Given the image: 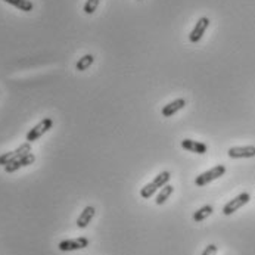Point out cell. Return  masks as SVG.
I'll list each match as a JSON object with an SVG mask.
<instances>
[{
	"instance_id": "cell-2",
	"label": "cell",
	"mask_w": 255,
	"mask_h": 255,
	"mask_svg": "<svg viewBox=\"0 0 255 255\" xmlns=\"http://www.w3.org/2000/svg\"><path fill=\"white\" fill-rule=\"evenodd\" d=\"M224 174H226V167H224L223 164L215 165L214 168H211V170H208V171H205V173L199 174V176L195 178V184H196V186H199V187L206 186L208 183H211V181H214V180L220 178V177H221V176H224Z\"/></svg>"
},
{
	"instance_id": "cell-11",
	"label": "cell",
	"mask_w": 255,
	"mask_h": 255,
	"mask_svg": "<svg viewBox=\"0 0 255 255\" xmlns=\"http://www.w3.org/2000/svg\"><path fill=\"white\" fill-rule=\"evenodd\" d=\"M186 106V101L183 99V98H178V99H176V101H173V102H170L168 105H165L164 108H162V111H161V114H162V117H173L176 112H178L180 109H183Z\"/></svg>"
},
{
	"instance_id": "cell-5",
	"label": "cell",
	"mask_w": 255,
	"mask_h": 255,
	"mask_svg": "<svg viewBox=\"0 0 255 255\" xmlns=\"http://www.w3.org/2000/svg\"><path fill=\"white\" fill-rule=\"evenodd\" d=\"M90 243V240L87 237H76V239H65L61 240L58 248L62 252H71V251H78V249H84L87 248Z\"/></svg>"
},
{
	"instance_id": "cell-3",
	"label": "cell",
	"mask_w": 255,
	"mask_h": 255,
	"mask_svg": "<svg viewBox=\"0 0 255 255\" xmlns=\"http://www.w3.org/2000/svg\"><path fill=\"white\" fill-rule=\"evenodd\" d=\"M30 152H31V143L30 142H26L21 146H18L15 151H11V152H6L3 155H0V165L5 167V165L14 162L17 159H20L21 156H24V155H27Z\"/></svg>"
},
{
	"instance_id": "cell-8",
	"label": "cell",
	"mask_w": 255,
	"mask_h": 255,
	"mask_svg": "<svg viewBox=\"0 0 255 255\" xmlns=\"http://www.w3.org/2000/svg\"><path fill=\"white\" fill-rule=\"evenodd\" d=\"M34 161H36V156H34V153L30 152V153L21 156L20 159H17V161H14V162L5 165L3 168H5L6 173H15V171H18V170L23 168V167H28V165L34 164Z\"/></svg>"
},
{
	"instance_id": "cell-1",
	"label": "cell",
	"mask_w": 255,
	"mask_h": 255,
	"mask_svg": "<svg viewBox=\"0 0 255 255\" xmlns=\"http://www.w3.org/2000/svg\"><path fill=\"white\" fill-rule=\"evenodd\" d=\"M170 178H171L170 171H161V173H159V174H158V176H156L151 183H148L145 187L140 189V196H142L143 199H149V198H152V195H155L158 189L164 187V186L170 181Z\"/></svg>"
},
{
	"instance_id": "cell-13",
	"label": "cell",
	"mask_w": 255,
	"mask_h": 255,
	"mask_svg": "<svg viewBox=\"0 0 255 255\" xmlns=\"http://www.w3.org/2000/svg\"><path fill=\"white\" fill-rule=\"evenodd\" d=\"M3 2L15 6L17 9H20L23 12H31L34 9V3L31 0H3Z\"/></svg>"
},
{
	"instance_id": "cell-4",
	"label": "cell",
	"mask_w": 255,
	"mask_h": 255,
	"mask_svg": "<svg viewBox=\"0 0 255 255\" xmlns=\"http://www.w3.org/2000/svg\"><path fill=\"white\" fill-rule=\"evenodd\" d=\"M52 126H53V120L52 118H43L39 124H36L28 133H27V142H30V143H33V142H36V140H39L45 133H48L51 128H52Z\"/></svg>"
},
{
	"instance_id": "cell-17",
	"label": "cell",
	"mask_w": 255,
	"mask_h": 255,
	"mask_svg": "<svg viewBox=\"0 0 255 255\" xmlns=\"http://www.w3.org/2000/svg\"><path fill=\"white\" fill-rule=\"evenodd\" d=\"M99 3H101V0H87V2L84 3V8H83L84 14H87V15L95 14L98 6H99Z\"/></svg>"
},
{
	"instance_id": "cell-9",
	"label": "cell",
	"mask_w": 255,
	"mask_h": 255,
	"mask_svg": "<svg viewBox=\"0 0 255 255\" xmlns=\"http://www.w3.org/2000/svg\"><path fill=\"white\" fill-rule=\"evenodd\" d=\"M229 156L231 159H242V158H254L255 156V146H233L229 149Z\"/></svg>"
},
{
	"instance_id": "cell-18",
	"label": "cell",
	"mask_w": 255,
	"mask_h": 255,
	"mask_svg": "<svg viewBox=\"0 0 255 255\" xmlns=\"http://www.w3.org/2000/svg\"><path fill=\"white\" fill-rule=\"evenodd\" d=\"M217 251H218L217 245L211 243V245H208V246L204 249V252H202L201 255H215V254H217Z\"/></svg>"
},
{
	"instance_id": "cell-14",
	"label": "cell",
	"mask_w": 255,
	"mask_h": 255,
	"mask_svg": "<svg viewBox=\"0 0 255 255\" xmlns=\"http://www.w3.org/2000/svg\"><path fill=\"white\" fill-rule=\"evenodd\" d=\"M173 192H174V187L171 184H168V183L164 187H161V190L158 192L156 199H155L156 205H164L167 202V199L173 195Z\"/></svg>"
},
{
	"instance_id": "cell-16",
	"label": "cell",
	"mask_w": 255,
	"mask_h": 255,
	"mask_svg": "<svg viewBox=\"0 0 255 255\" xmlns=\"http://www.w3.org/2000/svg\"><path fill=\"white\" fill-rule=\"evenodd\" d=\"M93 62H95V56L90 55V53H87V55L81 56V58L77 61L76 70H77V71H86L87 68H90V65H92Z\"/></svg>"
},
{
	"instance_id": "cell-12",
	"label": "cell",
	"mask_w": 255,
	"mask_h": 255,
	"mask_svg": "<svg viewBox=\"0 0 255 255\" xmlns=\"http://www.w3.org/2000/svg\"><path fill=\"white\" fill-rule=\"evenodd\" d=\"M95 214H96V208H95V206H92V205L86 206V208L81 211V214L78 215V218H77V227L86 229V227L89 226V223L93 220Z\"/></svg>"
},
{
	"instance_id": "cell-7",
	"label": "cell",
	"mask_w": 255,
	"mask_h": 255,
	"mask_svg": "<svg viewBox=\"0 0 255 255\" xmlns=\"http://www.w3.org/2000/svg\"><path fill=\"white\" fill-rule=\"evenodd\" d=\"M208 27H209V18H206V17L199 18L198 23L195 24L193 30H192L190 34H189L190 43H198V42L204 37V34H205V31H206Z\"/></svg>"
},
{
	"instance_id": "cell-6",
	"label": "cell",
	"mask_w": 255,
	"mask_h": 255,
	"mask_svg": "<svg viewBox=\"0 0 255 255\" xmlns=\"http://www.w3.org/2000/svg\"><path fill=\"white\" fill-rule=\"evenodd\" d=\"M249 199H251V196H249V193H246V192L237 195L236 198L230 199V201L223 206V214H224V215H231V214L236 212L239 208H242L243 205H246V204L249 202Z\"/></svg>"
},
{
	"instance_id": "cell-10",
	"label": "cell",
	"mask_w": 255,
	"mask_h": 255,
	"mask_svg": "<svg viewBox=\"0 0 255 255\" xmlns=\"http://www.w3.org/2000/svg\"><path fill=\"white\" fill-rule=\"evenodd\" d=\"M181 148L186 149L187 152H193V153H199V155H204L208 151V146L205 143L196 142V140H192V139L181 140Z\"/></svg>"
},
{
	"instance_id": "cell-15",
	"label": "cell",
	"mask_w": 255,
	"mask_h": 255,
	"mask_svg": "<svg viewBox=\"0 0 255 255\" xmlns=\"http://www.w3.org/2000/svg\"><path fill=\"white\" fill-rule=\"evenodd\" d=\"M212 212H214V208H212L211 205H204L202 208H199L198 211L193 212V220H195L196 223H201V221L206 220Z\"/></svg>"
}]
</instances>
